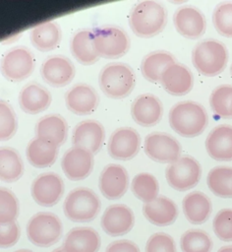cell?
<instances>
[{"label":"cell","instance_id":"obj_28","mask_svg":"<svg viewBox=\"0 0 232 252\" xmlns=\"http://www.w3.org/2000/svg\"><path fill=\"white\" fill-rule=\"evenodd\" d=\"M61 36V28L54 21H46L38 24L31 29L29 34L31 44L40 51L54 49L59 44Z\"/></svg>","mask_w":232,"mask_h":252},{"label":"cell","instance_id":"obj_14","mask_svg":"<svg viewBox=\"0 0 232 252\" xmlns=\"http://www.w3.org/2000/svg\"><path fill=\"white\" fill-rule=\"evenodd\" d=\"M61 167L68 179L83 180L93 169V155L83 148L73 146L64 153Z\"/></svg>","mask_w":232,"mask_h":252},{"label":"cell","instance_id":"obj_46","mask_svg":"<svg viewBox=\"0 0 232 252\" xmlns=\"http://www.w3.org/2000/svg\"><path fill=\"white\" fill-rule=\"evenodd\" d=\"M15 252H32L30 250H28V249H20V250H17Z\"/></svg>","mask_w":232,"mask_h":252},{"label":"cell","instance_id":"obj_27","mask_svg":"<svg viewBox=\"0 0 232 252\" xmlns=\"http://www.w3.org/2000/svg\"><path fill=\"white\" fill-rule=\"evenodd\" d=\"M183 213L189 222L202 224L205 222L212 210L210 199L203 192L194 191L187 194L182 201Z\"/></svg>","mask_w":232,"mask_h":252},{"label":"cell","instance_id":"obj_19","mask_svg":"<svg viewBox=\"0 0 232 252\" xmlns=\"http://www.w3.org/2000/svg\"><path fill=\"white\" fill-rule=\"evenodd\" d=\"M162 114V102L152 94H143L132 102L131 115L134 121L143 127L154 126L161 120Z\"/></svg>","mask_w":232,"mask_h":252},{"label":"cell","instance_id":"obj_22","mask_svg":"<svg viewBox=\"0 0 232 252\" xmlns=\"http://www.w3.org/2000/svg\"><path fill=\"white\" fill-rule=\"evenodd\" d=\"M205 150L208 156L218 161L232 160V126L220 124L206 136Z\"/></svg>","mask_w":232,"mask_h":252},{"label":"cell","instance_id":"obj_18","mask_svg":"<svg viewBox=\"0 0 232 252\" xmlns=\"http://www.w3.org/2000/svg\"><path fill=\"white\" fill-rule=\"evenodd\" d=\"M98 186L101 194L106 199H119L128 190L129 174L124 166L109 163L102 169L99 175Z\"/></svg>","mask_w":232,"mask_h":252},{"label":"cell","instance_id":"obj_10","mask_svg":"<svg viewBox=\"0 0 232 252\" xmlns=\"http://www.w3.org/2000/svg\"><path fill=\"white\" fill-rule=\"evenodd\" d=\"M33 67V55L25 46L13 47L2 57L1 71L9 81L20 82L25 80L31 74Z\"/></svg>","mask_w":232,"mask_h":252},{"label":"cell","instance_id":"obj_4","mask_svg":"<svg viewBox=\"0 0 232 252\" xmlns=\"http://www.w3.org/2000/svg\"><path fill=\"white\" fill-rule=\"evenodd\" d=\"M101 91L111 98H124L135 88L136 77L130 65L123 62L106 64L98 76Z\"/></svg>","mask_w":232,"mask_h":252},{"label":"cell","instance_id":"obj_21","mask_svg":"<svg viewBox=\"0 0 232 252\" xmlns=\"http://www.w3.org/2000/svg\"><path fill=\"white\" fill-rule=\"evenodd\" d=\"M65 103L71 112L78 115H87L96 109L99 96L92 87L80 83L66 92Z\"/></svg>","mask_w":232,"mask_h":252},{"label":"cell","instance_id":"obj_23","mask_svg":"<svg viewBox=\"0 0 232 252\" xmlns=\"http://www.w3.org/2000/svg\"><path fill=\"white\" fill-rule=\"evenodd\" d=\"M62 247L66 252H97L100 236L92 227H74L67 233Z\"/></svg>","mask_w":232,"mask_h":252},{"label":"cell","instance_id":"obj_42","mask_svg":"<svg viewBox=\"0 0 232 252\" xmlns=\"http://www.w3.org/2000/svg\"><path fill=\"white\" fill-rule=\"evenodd\" d=\"M21 231L16 221L0 224V246L9 248L15 245L20 237Z\"/></svg>","mask_w":232,"mask_h":252},{"label":"cell","instance_id":"obj_6","mask_svg":"<svg viewBox=\"0 0 232 252\" xmlns=\"http://www.w3.org/2000/svg\"><path fill=\"white\" fill-rule=\"evenodd\" d=\"M93 46L99 57L115 59L125 55L131 46L128 33L119 26L103 25L92 29Z\"/></svg>","mask_w":232,"mask_h":252},{"label":"cell","instance_id":"obj_29","mask_svg":"<svg viewBox=\"0 0 232 252\" xmlns=\"http://www.w3.org/2000/svg\"><path fill=\"white\" fill-rule=\"evenodd\" d=\"M173 54L165 50H156L146 54L141 63L143 77L151 83H159L163 71L173 63H176Z\"/></svg>","mask_w":232,"mask_h":252},{"label":"cell","instance_id":"obj_1","mask_svg":"<svg viewBox=\"0 0 232 252\" xmlns=\"http://www.w3.org/2000/svg\"><path fill=\"white\" fill-rule=\"evenodd\" d=\"M168 121L177 134L182 137L193 138L204 131L208 123V116L202 104L186 100L177 102L171 107Z\"/></svg>","mask_w":232,"mask_h":252},{"label":"cell","instance_id":"obj_11","mask_svg":"<svg viewBox=\"0 0 232 252\" xmlns=\"http://www.w3.org/2000/svg\"><path fill=\"white\" fill-rule=\"evenodd\" d=\"M64 193V182L55 172H43L37 175L30 185V194L36 204L52 207L59 202Z\"/></svg>","mask_w":232,"mask_h":252},{"label":"cell","instance_id":"obj_13","mask_svg":"<svg viewBox=\"0 0 232 252\" xmlns=\"http://www.w3.org/2000/svg\"><path fill=\"white\" fill-rule=\"evenodd\" d=\"M173 24L176 31L186 38H200L205 32L206 21L203 12L195 6L179 7L173 15Z\"/></svg>","mask_w":232,"mask_h":252},{"label":"cell","instance_id":"obj_45","mask_svg":"<svg viewBox=\"0 0 232 252\" xmlns=\"http://www.w3.org/2000/svg\"><path fill=\"white\" fill-rule=\"evenodd\" d=\"M52 252H66V251L63 249V247H61V248H57V249L53 250Z\"/></svg>","mask_w":232,"mask_h":252},{"label":"cell","instance_id":"obj_24","mask_svg":"<svg viewBox=\"0 0 232 252\" xmlns=\"http://www.w3.org/2000/svg\"><path fill=\"white\" fill-rule=\"evenodd\" d=\"M143 214L150 223L157 226H167L176 220L178 208L171 199L158 196L153 201L144 204Z\"/></svg>","mask_w":232,"mask_h":252},{"label":"cell","instance_id":"obj_8","mask_svg":"<svg viewBox=\"0 0 232 252\" xmlns=\"http://www.w3.org/2000/svg\"><path fill=\"white\" fill-rule=\"evenodd\" d=\"M202 177V166L193 157L181 156L165 169V178L170 187L177 191L194 188Z\"/></svg>","mask_w":232,"mask_h":252},{"label":"cell","instance_id":"obj_9","mask_svg":"<svg viewBox=\"0 0 232 252\" xmlns=\"http://www.w3.org/2000/svg\"><path fill=\"white\" fill-rule=\"evenodd\" d=\"M144 150L150 159L161 163H173L181 157L179 142L164 132L148 134L145 139Z\"/></svg>","mask_w":232,"mask_h":252},{"label":"cell","instance_id":"obj_25","mask_svg":"<svg viewBox=\"0 0 232 252\" xmlns=\"http://www.w3.org/2000/svg\"><path fill=\"white\" fill-rule=\"evenodd\" d=\"M52 100L47 89L37 83L26 85L19 94V104L22 110L29 114H37L45 110Z\"/></svg>","mask_w":232,"mask_h":252},{"label":"cell","instance_id":"obj_34","mask_svg":"<svg viewBox=\"0 0 232 252\" xmlns=\"http://www.w3.org/2000/svg\"><path fill=\"white\" fill-rule=\"evenodd\" d=\"M131 190L139 200L146 204L158 197L159 184L151 173L141 172L134 176L131 182Z\"/></svg>","mask_w":232,"mask_h":252},{"label":"cell","instance_id":"obj_15","mask_svg":"<svg viewBox=\"0 0 232 252\" xmlns=\"http://www.w3.org/2000/svg\"><path fill=\"white\" fill-rule=\"evenodd\" d=\"M76 69L73 62L64 55H52L46 58L40 67L42 79L50 86L62 88L74 78Z\"/></svg>","mask_w":232,"mask_h":252},{"label":"cell","instance_id":"obj_44","mask_svg":"<svg viewBox=\"0 0 232 252\" xmlns=\"http://www.w3.org/2000/svg\"><path fill=\"white\" fill-rule=\"evenodd\" d=\"M217 252H232V245L222 246L217 250Z\"/></svg>","mask_w":232,"mask_h":252},{"label":"cell","instance_id":"obj_36","mask_svg":"<svg viewBox=\"0 0 232 252\" xmlns=\"http://www.w3.org/2000/svg\"><path fill=\"white\" fill-rule=\"evenodd\" d=\"M209 104L211 110L222 118H231L232 86L219 85L210 94Z\"/></svg>","mask_w":232,"mask_h":252},{"label":"cell","instance_id":"obj_37","mask_svg":"<svg viewBox=\"0 0 232 252\" xmlns=\"http://www.w3.org/2000/svg\"><path fill=\"white\" fill-rule=\"evenodd\" d=\"M212 24L219 34L232 37V1H224L216 5L212 13Z\"/></svg>","mask_w":232,"mask_h":252},{"label":"cell","instance_id":"obj_31","mask_svg":"<svg viewBox=\"0 0 232 252\" xmlns=\"http://www.w3.org/2000/svg\"><path fill=\"white\" fill-rule=\"evenodd\" d=\"M57 155V146L37 137L30 140L26 149V156L29 162L32 166L38 168L47 167L53 164Z\"/></svg>","mask_w":232,"mask_h":252},{"label":"cell","instance_id":"obj_16","mask_svg":"<svg viewBox=\"0 0 232 252\" xmlns=\"http://www.w3.org/2000/svg\"><path fill=\"white\" fill-rule=\"evenodd\" d=\"M134 223V213L130 207L124 204H114L107 207L100 220L103 231L110 236H121L128 233L133 228Z\"/></svg>","mask_w":232,"mask_h":252},{"label":"cell","instance_id":"obj_48","mask_svg":"<svg viewBox=\"0 0 232 252\" xmlns=\"http://www.w3.org/2000/svg\"><path fill=\"white\" fill-rule=\"evenodd\" d=\"M231 114H232V109H231Z\"/></svg>","mask_w":232,"mask_h":252},{"label":"cell","instance_id":"obj_32","mask_svg":"<svg viewBox=\"0 0 232 252\" xmlns=\"http://www.w3.org/2000/svg\"><path fill=\"white\" fill-rule=\"evenodd\" d=\"M24 164L19 153L11 147L0 149V178L10 183L17 181L23 174Z\"/></svg>","mask_w":232,"mask_h":252},{"label":"cell","instance_id":"obj_5","mask_svg":"<svg viewBox=\"0 0 232 252\" xmlns=\"http://www.w3.org/2000/svg\"><path fill=\"white\" fill-rule=\"evenodd\" d=\"M101 203L89 188L77 187L71 190L63 203L64 215L75 222H87L96 218Z\"/></svg>","mask_w":232,"mask_h":252},{"label":"cell","instance_id":"obj_43","mask_svg":"<svg viewBox=\"0 0 232 252\" xmlns=\"http://www.w3.org/2000/svg\"><path fill=\"white\" fill-rule=\"evenodd\" d=\"M105 252H141L139 246L128 239H121L116 240L110 243Z\"/></svg>","mask_w":232,"mask_h":252},{"label":"cell","instance_id":"obj_47","mask_svg":"<svg viewBox=\"0 0 232 252\" xmlns=\"http://www.w3.org/2000/svg\"><path fill=\"white\" fill-rule=\"evenodd\" d=\"M230 73H231V76H232V64H231V67H230Z\"/></svg>","mask_w":232,"mask_h":252},{"label":"cell","instance_id":"obj_2","mask_svg":"<svg viewBox=\"0 0 232 252\" xmlns=\"http://www.w3.org/2000/svg\"><path fill=\"white\" fill-rule=\"evenodd\" d=\"M167 22V13L162 4L145 0L135 5L129 15V25L133 32L144 38L161 32Z\"/></svg>","mask_w":232,"mask_h":252},{"label":"cell","instance_id":"obj_12","mask_svg":"<svg viewBox=\"0 0 232 252\" xmlns=\"http://www.w3.org/2000/svg\"><path fill=\"white\" fill-rule=\"evenodd\" d=\"M140 146V134L132 127H121L110 135L107 151L109 156L115 159L128 160L136 157Z\"/></svg>","mask_w":232,"mask_h":252},{"label":"cell","instance_id":"obj_38","mask_svg":"<svg viewBox=\"0 0 232 252\" xmlns=\"http://www.w3.org/2000/svg\"><path fill=\"white\" fill-rule=\"evenodd\" d=\"M19 215V202L8 188H0V224L15 221Z\"/></svg>","mask_w":232,"mask_h":252},{"label":"cell","instance_id":"obj_41","mask_svg":"<svg viewBox=\"0 0 232 252\" xmlns=\"http://www.w3.org/2000/svg\"><path fill=\"white\" fill-rule=\"evenodd\" d=\"M145 252H177L173 237L165 232H156L145 243Z\"/></svg>","mask_w":232,"mask_h":252},{"label":"cell","instance_id":"obj_40","mask_svg":"<svg viewBox=\"0 0 232 252\" xmlns=\"http://www.w3.org/2000/svg\"><path fill=\"white\" fill-rule=\"evenodd\" d=\"M17 130V117L12 106L5 100L0 101V139L5 141L14 136Z\"/></svg>","mask_w":232,"mask_h":252},{"label":"cell","instance_id":"obj_39","mask_svg":"<svg viewBox=\"0 0 232 252\" xmlns=\"http://www.w3.org/2000/svg\"><path fill=\"white\" fill-rule=\"evenodd\" d=\"M212 228L221 241H232V209L225 208L218 211L213 218Z\"/></svg>","mask_w":232,"mask_h":252},{"label":"cell","instance_id":"obj_3","mask_svg":"<svg viewBox=\"0 0 232 252\" xmlns=\"http://www.w3.org/2000/svg\"><path fill=\"white\" fill-rule=\"evenodd\" d=\"M227 61V48L217 39H203L192 51L193 65L199 73L206 77H213L224 71Z\"/></svg>","mask_w":232,"mask_h":252},{"label":"cell","instance_id":"obj_35","mask_svg":"<svg viewBox=\"0 0 232 252\" xmlns=\"http://www.w3.org/2000/svg\"><path fill=\"white\" fill-rule=\"evenodd\" d=\"M180 248L182 252H211L212 240L204 230L192 228L181 235Z\"/></svg>","mask_w":232,"mask_h":252},{"label":"cell","instance_id":"obj_33","mask_svg":"<svg viewBox=\"0 0 232 252\" xmlns=\"http://www.w3.org/2000/svg\"><path fill=\"white\" fill-rule=\"evenodd\" d=\"M206 184L215 196L232 198V167L219 165L211 168L206 176Z\"/></svg>","mask_w":232,"mask_h":252},{"label":"cell","instance_id":"obj_30","mask_svg":"<svg viewBox=\"0 0 232 252\" xmlns=\"http://www.w3.org/2000/svg\"><path fill=\"white\" fill-rule=\"evenodd\" d=\"M70 49L73 56L84 65H91L99 58L93 46L92 30L84 29L75 32L70 41Z\"/></svg>","mask_w":232,"mask_h":252},{"label":"cell","instance_id":"obj_17","mask_svg":"<svg viewBox=\"0 0 232 252\" xmlns=\"http://www.w3.org/2000/svg\"><path fill=\"white\" fill-rule=\"evenodd\" d=\"M105 131L100 122L87 119L78 123L73 129L72 143L74 147L83 148L92 155L97 154L104 142Z\"/></svg>","mask_w":232,"mask_h":252},{"label":"cell","instance_id":"obj_26","mask_svg":"<svg viewBox=\"0 0 232 252\" xmlns=\"http://www.w3.org/2000/svg\"><path fill=\"white\" fill-rule=\"evenodd\" d=\"M37 138L59 147L64 144L68 134V124L59 114H48L41 117L35 124Z\"/></svg>","mask_w":232,"mask_h":252},{"label":"cell","instance_id":"obj_7","mask_svg":"<svg viewBox=\"0 0 232 252\" xmlns=\"http://www.w3.org/2000/svg\"><path fill=\"white\" fill-rule=\"evenodd\" d=\"M62 230L61 220L50 212L36 213L27 224L29 240L39 247H48L56 243L62 234Z\"/></svg>","mask_w":232,"mask_h":252},{"label":"cell","instance_id":"obj_20","mask_svg":"<svg viewBox=\"0 0 232 252\" xmlns=\"http://www.w3.org/2000/svg\"><path fill=\"white\" fill-rule=\"evenodd\" d=\"M159 83L166 93L180 96L193 89L194 76L186 65L176 62L163 71Z\"/></svg>","mask_w":232,"mask_h":252}]
</instances>
